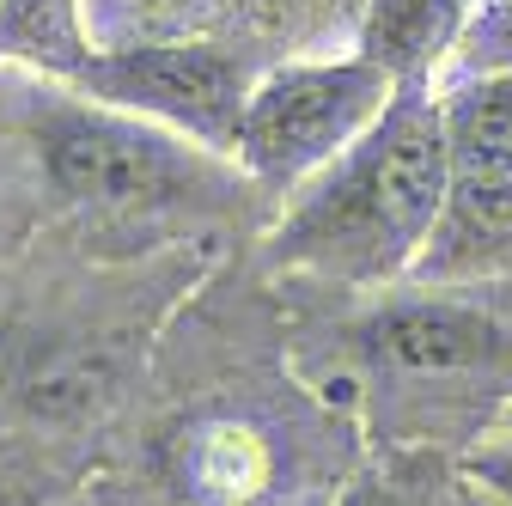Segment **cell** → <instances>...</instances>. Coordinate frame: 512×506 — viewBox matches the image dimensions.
Instances as JSON below:
<instances>
[{"mask_svg":"<svg viewBox=\"0 0 512 506\" xmlns=\"http://www.w3.org/2000/svg\"><path fill=\"white\" fill-rule=\"evenodd\" d=\"M452 189V147L433 92H397L372 129L287 196L269 257L281 269L336 287H397L409 281L421 244Z\"/></svg>","mask_w":512,"mask_h":506,"instance_id":"obj_1","label":"cell"},{"mask_svg":"<svg viewBox=\"0 0 512 506\" xmlns=\"http://www.w3.org/2000/svg\"><path fill=\"white\" fill-rule=\"evenodd\" d=\"M31 147L61 196L104 220L177 214L183 202L214 189V159H220L147 116L104 110L74 92L31 110Z\"/></svg>","mask_w":512,"mask_h":506,"instance_id":"obj_2","label":"cell"},{"mask_svg":"<svg viewBox=\"0 0 512 506\" xmlns=\"http://www.w3.org/2000/svg\"><path fill=\"white\" fill-rule=\"evenodd\" d=\"M391 98L397 86L366 55L281 61V68L250 80L226 159L269 196H299L317 171H330L391 110Z\"/></svg>","mask_w":512,"mask_h":506,"instance_id":"obj_3","label":"cell"},{"mask_svg":"<svg viewBox=\"0 0 512 506\" xmlns=\"http://www.w3.org/2000/svg\"><path fill=\"white\" fill-rule=\"evenodd\" d=\"M250 68L220 49V43H196V37H171V43H128V49H80L68 68L55 74L61 92L92 98L104 110H128L147 116L159 129L196 141L208 153L232 147L238 110L250 98Z\"/></svg>","mask_w":512,"mask_h":506,"instance_id":"obj_4","label":"cell"},{"mask_svg":"<svg viewBox=\"0 0 512 506\" xmlns=\"http://www.w3.org/2000/svg\"><path fill=\"white\" fill-rule=\"evenodd\" d=\"M360 348L378 372L415 378V385H445V378L488 372L506 354V330L482 305L458 299V287H421L409 299H391L360 330Z\"/></svg>","mask_w":512,"mask_h":506,"instance_id":"obj_5","label":"cell"},{"mask_svg":"<svg viewBox=\"0 0 512 506\" xmlns=\"http://www.w3.org/2000/svg\"><path fill=\"white\" fill-rule=\"evenodd\" d=\"M512 269V177L452 171L445 208L409 269V287H482Z\"/></svg>","mask_w":512,"mask_h":506,"instance_id":"obj_6","label":"cell"},{"mask_svg":"<svg viewBox=\"0 0 512 506\" xmlns=\"http://www.w3.org/2000/svg\"><path fill=\"white\" fill-rule=\"evenodd\" d=\"M470 19V0H366L354 55H366L397 92H433V74L452 61Z\"/></svg>","mask_w":512,"mask_h":506,"instance_id":"obj_7","label":"cell"},{"mask_svg":"<svg viewBox=\"0 0 512 506\" xmlns=\"http://www.w3.org/2000/svg\"><path fill=\"white\" fill-rule=\"evenodd\" d=\"M439 122H445V147H452V171L512 177V61L445 86Z\"/></svg>","mask_w":512,"mask_h":506,"instance_id":"obj_8","label":"cell"},{"mask_svg":"<svg viewBox=\"0 0 512 506\" xmlns=\"http://www.w3.org/2000/svg\"><path fill=\"white\" fill-rule=\"evenodd\" d=\"M342 506H433V494L421 482H403V476H366Z\"/></svg>","mask_w":512,"mask_h":506,"instance_id":"obj_9","label":"cell"},{"mask_svg":"<svg viewBox=\"0 0 512 506\" xmlns=\"http://www.w3.org/2000/svg\"><path fill=\"white\" fill-rule=\"evenodd\" d=\"M470 482H482L500 506H512V439H506V446L470 452Z\"/></svg>","mask_w":512,"mask_h":506,"instance_id":"obj_10","label":"cell"},{"mask_svg":"<svg viewBox=\"0 0 512 506\" xmlns=\"http://www.w3.org/2000/svg\"><path fill=\"white\" fill-rule=\"evenodd\" d=\"M470 7H476V13H506L512 0H470Z\"/></svg>","mask_w":512,"mask_h":506,"instance_id":"obj_11","label":"cell"},{"mask_svg":"<svg viewBox=\"0 0 512 506\" xmlns=\"http://www.w3.org/2000/svg\"><path fill=\"white\" fill-rule=\"evenodd\" d=\"M500 427H506V439H512V403H506V415H500Z\"/></svg>","mask_w":512,"mask_h":506,"instance_id":"obj_12","label":"cell"},{"mask_svg":"<svg viewBox=\"0 0 512 506\" xmlns=\"http://www.w3.org/2000/svg\"><path fill=\"white\" fill-rule=\"evenodd\" d=\"M0 13H7V0H0Z\"/></svg>","mask_w":512,"mask_h":506,"instance_id":"obj_13","label":"cell"}]
</instances>
